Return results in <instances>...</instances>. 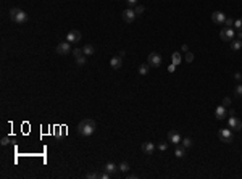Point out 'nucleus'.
Here are the masks:
<instances>
[{
    "instance_id": "obj_17",
    "label": "nucleus",
    "mask_w": 242,
    "mask_h": 179,
    "mask_svg": "<svg viewBox=\"0 0 242 179\" xmlns=\"http://www.w3.org/2000/svg\"><path fill=\"white\" fill-rule=\"evenodd\" d=\"M174 155L177 156V158H182V156L186 155V147H179V145H177L176 150H174Z\"/></svg>"
},
{
    "instance_id": "obj_9",
    "label": "nucleus",
    "mask_w": 242,
    "mask_h": 179,
    "mask_svg": "<svg viewBox=\"0 0 242 179\" xmlns=\"http://www.w3.org/2000/svg\"><path fill=\"white\" fill-rule=\"evenodd\" d=\"M224 19H226V15H224L223 11H215V13H211V21H213V23L223 24Z\"/></svg>"
},
{
    "instance_id": "obj_8",
    "label": "nucleus",
    "mask_w": 242,
    "mask_h": 179,
    "mask_svg": "<svg viewBox=\"0 0 242 179\" xmlns=\"http://www.w3.org/2000/svg\"><path fill=\"white\" fill-rule=\"evenodd\" d=\"M66 40L69 42V44H76V42H79V40H81V32L76 31V29L69 31V32L66 34Z\"/></svg>"
},
{
    "instance_id": "obj_37",
    "label": "nucleus",
    "mask_w": 242,
    "mask_h": 179,
    "mask_svg": "<svg viewBox=\"0 0 242 179\" xmlns=\"http://www.w3.org/2000/svg\"><path fill=\"white\" fill-rule=\"evenodd\" d=\"M237 39H239V40H242V31H239V32H237Z\"/></svg>"
},
{
    "instance_id": "obj_3",
    "label": "nucleus",
    "mask_w": 242,
    "mask_h": 179,
    "mask_svg": "<svg viewBox=\"0 0 242 179\" xmlns=\"http://www.w3.org/2000/svg\"><path fill=\"white\" fill-rule=\"evenodd\" d=\"M218 137L221 142H226V144H231V142L234 140V135H232V131H231V127L229 129H219L218 131Z\"/></svg>"
},
{
    "instance_id": "obj_5",
    "label": "nucleus",
    "mask_w": 242,
    "mask_h": 179,
    "mask_svg": "<svg viewBox=\"0 0 242 179\" xmlns=\"http://www.w3.org/2000/svg\"><path fill=\"white\" fill-rule=\"evenodd\" d=\"M234 35H236V32H234L232 27H223L221 32H219V37H221L224 42H229L234 39Z\"/></svg>"
},
{
    "instance_id": "obj_11",
    "label": "nucleus",
    "mask_w": 242,
    "mask_h": 179,
    "mask_svg": "<svg viewBox=\"0 0 242 179\" xmlns=\"http://www.w3.org/2000/svg\"><path fill=\"white\" fill-rule=\"evenodd\" d=\"M168 140H169V142H173V144H176V145H179L182 139H181L179 132H176V131H169V132H168Z\"/></svg>"
},
{
    "instance_id": "obj_12",
    "label": "nucleus",
    "mask_w": 242,
    "mask_h": 179,
    "mask_svg": "<svg viewBox=\"0 0 242 179\" xmlns=\"http://www.w3.org/2000/svg\"><path fill=\"white\" fill-rule=\"evenodd\" d=\"M226 114H227V110H226L224 105H219V106H216V108H215V116H216V119H224Z\"/></svg>"
},
{
    "instance_id": "obj_20",
    "label": "nucleus",
    "mask_w": 242,
    "mask_h": 179,
    "mask_svg": "<svg viewBox=\"0 0 242 179\" xmlns=\"http://www.w3.org/2000/svg\"><path fill=\"white\" fill-rule=\"evenodd\" d=\"M148 68H150V65H148V63H145V65H140V66H139V74L145 76V74L148 73Z\"/></svg>"
},
{
    "instance_id": "obj_25",
    "label": "nucleus",
    "mask_w": 242,
    "mask_h": 179,
    "mask_svg": "<svg viewBox=\"0 0 242 179\" xmlns=\"http://www.w3.org/2000/svg\"><path fill=\"white\" fill-rule=\"evenodd\" d=\"M145 10V6L144 5H136V8H134V11H136V15H142Z\"/></svg>"
},
{
    "instance_id": "obj_19",
    "label": "nucleus",
    "mask_w": 242,
    "mask_h": 179,
    "mask_svg": "<svg viewBox=\"0 0 242 179\" xmlns=\"http://www.w3.org/2000/svg\"><path fill=\"white\" fill-rule=\"evenodd\" d=\"M171 58H173V65L177 66V65L181 63V53H179V52H174V53L171 55Z\"/></svg>"
},
{
    "instance_id": "obj_22",
    "label": "nucleus",
    "mask_w": 242,
    "mask_h": 179,
    "mask_svg": "<svg viewBox=\"0 0 242 179\" xmlns=\"http://www.w3.org/2000/svg\"><path fill=\"white\" fill-rule=\"evenodd\" d=\"M76 65H77V66H84V65H86V55H82V56H79V58H76Z\"/></svg>"
},
{
    "instance_id": "obj_36",
    "label": "nucleus",
    "mask_w": 242,
    "mask_h": 179,
    "mask_svg": "<svg viewBox=\"0 0 242 179\" xmlns=\"http://www.w3.org/2000/svg\"><path fill=\"white\" fill-rule=\"evenodd\" d=\"M174 69H176V65H173V63H171V65L168 66V71H169V73H173Z\"/></svg>"
},
{
    "instance_id": "obj_13",
    "label": "nucleus",
    "mask_w": 242,
    "mask_h": 179,
    "mask_svg": "<svg viewBox=\"0 0 242 179\" xmlns=\"http://www.w3.org/2000/svg\"><path fill=\"white\" fill-rule=\"evenodd\" d=\"M110 66L113 69H119L121 66H123V56H113V58L110 60Z\"/></svg>"
},
{
    "instance_id": "obj_7",
    "label": "nucleus",
    "mask_w": 242,
    "mask_h": 179,
    "mask_svg": "<svg viewBox=\"0 0 242 179\" xmlns=\"http://www.w3.org/2000/svg\"><path fill=\"white\" fill-rule=\"evenodd\" d=\"M227 126H229L232 131H240L242 129V121L236 116H231L229 119H227Z\"/></svg>"
},
{
    "instance_id": "obj_21",
    "label": "nucleus",
    "mask_w": 242,
    "mask_h": 179,
    "mask_svg": "<svg viewBox=\"0 0 242 179\" xmlns=\"http://www.w3.org/2000/svg\"><path fill=\"white\" fill-rule=\"evenodd\" d=\"M181 144H182V147L190 148V147H192V139H189V137H187V139H182V140H181Z\"/></svg>"
},
{
    "instance_id": "obj_24",
    "label": "nucleus",
    "mask_w": 242,
    "mask_h": 179,
    "mask_svg": "<svg viewBox=\"0 0 242 179\" xmlns=\"http://www.w3.org/2000/svg\"><path fill=\"white\" fill-rule=\"evenodd\" d=\"M71 53L74 55V58H79V56H82V55H84L82 48H74V50H73V52H71Z\"/></svg>"
},
{
    "instance_id": "obj_34",
    "label": "nucleus",
    "mask_w": 242,
    "mask_h": 179,
    "mask_svg": "<svg viewBox=\"0 0 242 179\" xmlns=\"http://www.w3.org/2000/svg\"><path fill=\"white\" fill-rule=\"evenodd\" d=\"M223 105H224V106H229V105H231V100H229V98L226 97V98L223 100Z\"/></svg>"
},
{
    "instance_id": "obj_14",
    "label": "nucleus",
    "mask_w": 242,
    "mask_h": 179,
    "mask_svg": "<svg viewBox=\"0 0 242 179\" xmlns=\"http://www.w3.org/2000/svg\"><path fill=\"white\" fill-rule=\"evenodd\" d=\"M153 150H155V145L152 144V142H144V144H142V152H144V153L152 155Z\"/></svg>"
},
{
    "instance_id": "obj_6",
    "label": "nucleus",
    "mask_w": 242,
    "mask_h": 179,
    "mask_svg": "<svg viewBox=\"0 0 242 179\" xmlns=\"http://www.w3.org/2000/svg\"><path fill=\"white\" fill-rule=\"evenodd\" d=\"M69 52H73V50H71V44H69L68 40L60 42V44L56 45V53H60V55H66V53H69Z\"/></svg>"
},
{
    "instance_id": "obj_26",
    "label": "nucleus",
    "mask_w": 242,
    "mask_h": 179,
    "mask_svg": "<svg viewBox=\"0 0 242 179\" xmlns=\"http://www.w3.org/2000/svg\"><path fill=\"white\" fill-rule=\"evenodd\" d=\"M86 177H87V179H95V177H100V173H94V171H92V173H87V174H86Z\"/></svg>"
},
{
    "instance_id": "obj_15",
    "label": "nucleus",
    "mask_w": 242,
    "mask_h": 179,
    "mask_svg": "<svg viewBox=\"0 0 242 179\" xmlns=\"http://www.w3.org/2000/svg\"><path fill=\"white\" fill-rule=\"evenodd\" d=\"M118 169H119V168L116 166L115 163H106L105 166H103V171H106V173H110V174H115Z\"/></svg>"
},
{
    "instance_id": "obj_10",
    "label": "nucleus",
    "mask_w": 242,
    "mask_h": 179,
    "mask_svg": "<svg viewBox=\"0 0 242 179\" xmlns=\"http://www.w3.org/2000/svg\"><path fill=\"white\" fill-rule=\"evenodd\" d=\"M136 16H137V15H136V11L131 10V8H126V10L123 11V19L126 21V23H132Z\"/></svg>"
},
{
    "instance_id": "obj_2",
    "label": "nucleus",
    "mask_w": 242,
    "mask_h": 179,
    "mask_svg": "<svg viewBox=\"0 0 242 179\" xmlns=\"http://www.w3.org/2000/svg\"><path fill=\"white\" fill-rule=\"evenodd\" d=\"M10 18H11V21H15V23H18V24H23L29 19L27 13L19 10V8H10Z\"/></svg>"
},
{
    "instance_id": "obj_4",
    "label": "nucleus",
    "mask_w": 242,
    "mask_h": 179,
    "mask_svg": "<svg viewBox=\"0 0 242 179\" xmlns=\"http://www.w3.org/2000/svg\"><path fill=\"white\" fill-rule=\"evenodd\" d=\"M147 63L150 66H153V68H158L161 65V55L156 53V52H152L150 55H148V58H147Z\"/></svg>"
},
{
    "instance_id": "obj_33",
    "label": "nucleus",
    "mask_w": 242,
    "mask_h": 179,
    "mask_svg": "<svg viewBox=\"0 0 242 179\" xmlns=\"http://www.w3.org/2000/svg\"><path fill=\"white\" fill-rule=\"evenodd\" d=\"M0 144H2V145H8V144H10V137H3Z\"/></svg>"
},
{
    "instance_id": "obj_28",
    "label": "nucleus",
    "mask_w": 242,
    "mask_h": 179,
    "mask_svg": "<svg viewBox=\"0 0 242 179\" xmlns=\"http://www.w3.org/2000/svg\"><path fill=\"white\" fill-rule=\"evenodd\" d=\"M224 24H226V27L234 26V19H232V18H226V19H224Z\"/></svg>"
},
{
    "instance_id": "obj_31",
    "label": "nucleus",
    "mask_w": 242,
    "mask_h": 179,
    "mask_svg": "<svg viewBox=\"0 0 242 179\" xmlns=\"http://www.w3.org/2000/svg\"><path fill=\"white\" fill-rule=\"evenodd\" d=\"M126 3L129 6H136L137 5V0H126Z\"/></svg>"
},
{
    "instance_id": "obj_30",
    "label": "nucleus",
    "mask_w": 242,
    "mask_h": 179,
    "mask_svg": "<svg viewBox=\"0 0 242 179\" xmlns=\"http://www.w3.org/2000/svg\"><path fill=\"white\" fill-rule=\"evenodd\" d=\"M186 60L189 63H192V61H194V53H192V52H186Z\"/></svg>"
},
{
    "instance_id": "obj_18",
    "label": "nucleus",
    "mask_w": 242,
    "mask_h": 179,
    "mask_svg": "<svg viewBox=\"0 0 242 179\" xmlns=\"http://www.w3.org/2000/svg\"><path fill=\"white\" fill-rule=\"evenodd\" d=\"M240 47H242V40H239V39H236V40H231V48L234 50V52H237V50H240Z\"/></svg>"
},
{
    "instance_id": "obj_29",
    "label": "nucleus",
    "mask_w": 242,
    "mask_h": 179,
    "mask_svg": "<svg viewBox=\"0 0 242 179\" xmlns=\"http://www.w3.org/2000/svg\"><path fill=\"white\" fill-rule=\"evenodd\" d=\"M234 26H236L239 31H242V18H239V19H236V21H234Z\"/></svg>"
},
{
    "instance_id": "obj_35",
    "label": "nucleus",
    "mask_w": 242,
    "mask_h": 179,
    "mask_svg": "<svg viewBox=\"0 0 242 179\" xmlns=\"http://www.w3.org/2000/svg\"><path fill=\"white\" fill-rule=\"evenodd\" d=\"M234 79H236V81L239 82V81L242 79V74H240V73H236V74H234Z\"/></svg>"
},
{
    "instance_id": "obj_16",
    "label": "nucleus",
    "mask_w": 242,
    "mask_h": 179,
    "mask_svg": "<svg viewBox=\"0 0 242 179\" xmlns=\"http://www.w3.org/2000/svg\"><path fill=\"white\" fill-rule=\"evenodd\" d=\"M82 52H84V55H86V56H90V55L95 53V48H94V45L86 44V45H84V48H82Z\"/></svg>"
},
{
    "instance_id": "obj_27",
    "label": "nucleus",
    "mask_w": 242,
    "mask_h": 179,
    "mask_svg": "<svg viewBox=\"0 0 242 179\" xmlns=\"http://www.w3.org/2000/svg\"><path fill=\"white\" fill-rule=\"evenodd\" d=\"M234 94H236V97H240L242 95V84H239L236 89H234Z\"/></svg>"
},
{
    "instance_id": "obj_23",
    "label": "nucleus",
    "mask_w": 242,
    "mask_h": 179,
    "mask_svg": "<svg viewBox=\"0 0 242 179\" xmlns=\"http://www.w3.org/2000/svg\"><path fill=\"white\" fill-rule=\"evenodd\" d=\"M118 168H119V171H121V173H127V171H129V164H127V163L124 161V163H121Z\"/></svg>"
},
{
    "instance_id": "obj_32",
    "label": "nucleus",
    "mask_w": 242,
    "mask_h": 179,
    "mask_svg": "<svg viewBox=\"0 0 242 179\" xmlns=\"http://www.w3.org/2000/svg\"><path fill=\"white\" fill-rule=\"evenodd\" d=\"M158 148H160L161 152H163V150H166V148H168V144H166V142H161V144L158 145Z\"/></svg>"
},
{
    "instance_id": "obj_1",
    "label": "nucleus",
    "mask_w": 242,
    "mask_h": 179,
    "mask_svg": "<svg viewBox=\"0 0 242 179\" xmlns=\"http://www.w3.org/2000/svg\"><path fill=\"white\" fill-rule=\"evenodd\" d=\"M97 124L94 119H82L79 124H77V134L82 135V137H89L95 132Z\"/></svg>"
}]
</instances>
